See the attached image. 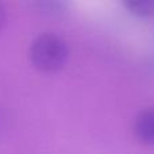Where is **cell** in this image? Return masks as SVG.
I'll list each match as a JSON object with an SVG mask.
<instances>
[{
	"label": "cell",
	"instance_id": "5",
	"mask_svg": "<svg viewBox=\"0 0 154 154\" xmlns=\"http://www.w3.org/2000/svg\"><path fill=\"white\" fill-rule=\"evenodd\" d=\"M4 23H5V8H4V5L0 3V30L3 29Z\"/></svg>",
	"mask_w": 154,
	"mask_h": 154
},
{
	"label": "cell",
	"instance_id": "4",
	"mask_svg": "<svg viewBox=\"0 0 154 154\" xmlns=\"http://www.w3.org/2000/svg\"><path fill=\"white\" fill-rule=\"evenodd\" d=\"M37 5L43 10V12L51 14V15H58V14H62L66 8V3L64 2H56V0H48V2H41L37 3Z\"/></svg>",
	"mask_w": 154,
	"mask_h": 154
},
{
	"label": "cell",
	"instance_id": "1",
	"mask_svg": "<svg viewBox=\"0 0 154 154\" xmlns=\"http://www.w3.org/2000/svg\"><path fill=\"white\" fill-rule=\"evenodd\" d=\"M29 57L37 69L42 72H54L66 64L69 49L66 42L57 34L43 32L31 41Z\"/></svg>",
	"mask_w": 154,
	"mask_h": 154
},
{
	"label": "cell",
	"instance_id": "3",
	"mask_svg": "<svg viewBox=\"0 0 154 154\" xmlns=\"http://www.w3.org/2000/svg\"><path fill=\"white\" fill-rule=\"evenodd\" d=\"M125 7L133 15L147 18L154 14V2L153 0H128L125 2Z\"/></svg>",
	"mask_w": 154,
	"mask_h": 154
},
{
	"label": "cell",
	"instance_id": "2",
	"mask_svg": "<svg viewBox=\"0 0 154 154\" xmlns=\"http://www.w3.org/2000/svg\"><path fill=\"white\" fill-rule=\"evenodd\" d=\"M134 133L145 145H154V108L141 111L134 122Z\"/></svg>",
	"mask_w": 154,
	"mask_h": 154
}]
</instances>
